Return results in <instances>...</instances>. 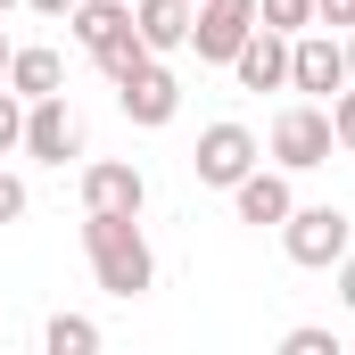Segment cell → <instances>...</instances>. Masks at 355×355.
<instances>
[{"instance_id": "1", "label": "cell", "mask_w": 355, "mask_h": 355, "mask_svg": "<svg viewBox=\"0 0 355 355\" xmlns=\"http://www.w3.org/2000/svg\"><path fill=\"white\" fill-rule=\"evenodd\" d=\"M83 257L107 297H149L157 289V257H149L141 215H83Z\"/></svg>"}, {"instance_id": "2", "label": "cell", "mask_w": 355, "mask_h": 355, "mask_svg": "<svg viewBox=\"0 0 355 355\" xmlns=\"http://www.w3.org/2000/svg\"><path fill=\"white\" fill-rule=\"evenodd\" d=\"M272 166L281 174H314V166H331L339 157V141H331V99H289L281 116H272Z\"/></svg>"}, {"instance_id": "3", "label": "cell", "mask_w": 355, "mask_h": 355, "mask_svg": "<svg viewBox=\"0 0 355 355\" xmlns=\"http://www.w3.org/2000/svg\"><path fill=\"white\" fill-rule=\"evenodd\" d=\"M347 248H355V223L339 207H289V215H281V257H289V265L331 272Z\"/></svg>"}, {"instance_id": "4", "label": "cell", "mask_w": 355, "mask_h": 355, "mask_svg": "<svg viewBox=\"0 0 355 355\" xmlns=\"http://www.w3.org/2000/svg\"><path fill=\"white\" fill-rule=\"evenodd\" d=\"M248 166H265V141H257L248 124H207L198 149H190V174L207 182V190H232Z\"/></svg>"}, {"instance_id": "5", "label": "cell", "mask_w": 355, "mask_h": 355, "mask_svg": "<svg viewBox=\"0 0 355 355\" xmlns=\"http://www.w3.org/2000/svg\"><path fill=\"white\" fill-rule=\"evenodd\" d=\"M116 107H124L141 132H166V124L182 116V83H174V67H166V58H141V67L116 83Z\"/></svg>"}, {"instance_id": "6", "label": "cell", "mask_w": 355, "mask_h": 355, "mask_svg": "<svg viewBox=\"0 0 355 355\" xmlns=\"http://www.w3.org/2000/svg\"><path fill=\"white\" fill-rule=\"evenodd\" d=\"M25 157H33V166H67V157H83V116L67 107V91L25 99Z\"/></svg>"}, {"instance_id": "7", "label": "cell", "mask_w": 355, "mask_h": 355, "mask_svg": "<svg viewBox=\"0 0 355 355\" xmlns=\"http://www.w3.org/2000/svg\"><path fill=\"white\" fill-rule=\"evenodd\" d=\"M257 33V0H198V17H190V50H198V67H232V50Z\"/></svg>"}, {"instance_id": "8", "label": "cell", "mask_w": 355, "mask_h": 355, "mask_svg": "<svg viewBox=\"0 0 355 355\" xmlns=\"http://www.w3.org/2000/svg\"><path fill=\"white\" fill-rule=\"evenodd\" d=\"M347 83V42L339 33H289V91H314V99H331V91Z\"/></svg>"}, {"instance_id": "9", "label": "cell", "mask_w": 355, "mask_h": 355, "mask_svg": "<svg viewBox=\"0 0 355 355\" xmlns=\"http://www.w3.org/2000/svg\"><path fill=\"white\" fill-rule=\"evenodd\" d=\"M141 207H149L141 166H124V157H91L83 166V215H141Z\"/></svg>"}, {"instance_id": "10", "label": "cell", "mask_w": 355, "mask_h": 355, "mask_svg": "<svg viewBox=\"0 0 355 355\" xmlns=\"http://www.w3.org/2000/svg\"><path fill=\"white\" fill-rule=\"evenodd\" d=\"M232 207H240V223H257V232H281V215L297 207V190L281 166H248V174L232 182Z\"/></svg>"}, {"instance_id": "11", "label": "cell", "mask_w": 355, "mask_h": 355, "mask_svg": "<svg viewBox=\"0 0 355 355\" xmlns=\"http://www.w3.org/2000/svg\"><path fill=\"white\" fill-rule=\"evenodd\" d=\"M232 75H240V91H289V33L257 25V33L232 50Z\"/></svg>"}, {"instance_id": "12", "label": "cell", "mask_w": 355, "mask_h": 355, "mask_svg": "<svg viewBox=\"0 0 355 355\" xmlns=\"http://www.w3.org/2000/svg\"><path fill=\"white\" fill-rule=\"evenodd\" d=\"M190 17H198V0H132V33H141L149 58L190 50Z\"/></svg>"}, {"instance_id": "13", "label": "cell", "mask_w": 355, "mask_h": 355, "mask_svg": "<svg viewBox=\"0 0 355 355\" xmlns=\"http://www.w3.org/2000/svg\"><path fill=\"white\" fill-rule=\"evenodd\" d=\"M67 25H75V42H83L91 58H99L107 42H124V33H132V0H75V8H67Z\"/></svg>"}, {"instance_id": "14", "label": "cell", "mask_w": 355, "mask_h": 355, "mask_svg": "<svg viewBox=\"0 0 355 355\" xmlns=\"http://www.w3.org/2000/svg\"><path fill=\"white\" fill-rule=\"evenodd\" d=\"M0 83L17 91V99H50V91H67V58L58 50H8V75Z\"/></svg>"}, {"instance_id": "15", "label": "cell", "mask_w": 355, "mask_h": 355, "mask_svg": "<svg viewBox=\"0 0 355 355\" xmlns=\"http://www.w3.org/2000/svg\"><path fill=\"white\" fill-rule=\"evenodd\" d=\"M42 347H50V355H91V347H99V322H91V314H50Z\"/></svg>"}, {"instance_id": "16", "label": "cell", "mask_w": 355, "mask_h": 355, "mask_svg": "<svg viewBox=\"0 0 355 355\" xmlns=\"http://www.w3.org/2000/svg\"><path fill=\"white\" fill-rule=\"evenodd\" d=\"M257 25H272V33H306V25H314V0H257Z\"/></svg>"}, {"instance_id": "17", "label": "cell", "mask_w": 355, "mask_h": 355, "mask_svg": "<svg viewBox=\"0 0 355 355\" xmlns=\"http://www.w3.org/2000/svg\"><path fill=\"white\" fill-rule=\"evenodd\" d=\"M331 141H339V157H355V83L331 91Z\"/></svg>"}, {"instance_id": "18", "label": "cell", "mask_w": 355, "mask_h": 355, "mask_svg": "<svg viewBox=\"0 0 355 355\" xmlns=\"http://www.w3.org/2000/svg\"><path fill=\"white\" fill-rule=\"evenodd\" d=\"M17 149H25V99L0 83V157H17Z\"/></svg>"}, {"instance_id": "19", "label": "cell", "mask_w": 355, "mask_h": 355, "mask_svg": "<svg viewBox=\"0 0 355 355\" xmlns=\"http://www.w3.org/2000/svg\"><path fill=\"white\" fill-rule=\"evenodd\" d=\"M281 347H289V355H339V339H331V331H314V322H297Z\"/></svg>"}, {"instance_id": "20", "label": "cell", "mask_w": 355, "mask_h": 355, "mask_svg": "<svg viewBox=\"0 0 355 355\" xmlns=\"http://www.w3.org/2000/svg\"><path fill=\"white\" fill-rule=\"evenodd\" d=\"M25 207H33V190L17 174H0V223H25Z\"/></svg>"}, {"instance_id": "21", "label": "cell", "mask_w": 355, "mask_h": 355, "mask_svg": "<svg viewBox=\"0 0 355 355\" xmlns=\"http://www.w3.org/2000/svg\"><path fill=\"white\" fill-rule=\"evenodd\" d=\"M314 25H339V33H347V25H355V0H314Z\"/></svg>"}, {"instance_id": "22", "label": "cell", "mask_w": 355, "mask_h": 355, "mask_svg": "<svg viewBox=\"0 0 355 355\" xmlns=\"http://www.w3.org/2000/svg\"><path fill=\"white\" fill-rule=\"evenodd\" d=\"M331 272H339V297H347V306H355V248H347V257H339V265H331Z\"/></svg>"}, {"instance_id": "23", "label": "cell", "mask_w": 355, "mask_h": 355, "mask_svg": "<svg viewBox=\"0 0 355 355\" xmlns=\"http://www.w3.org/2000/svg\"><path fill=\"white\" fill-rule=\"evenodd\" d=\"M25 8H42V17H67V8H75V0H25Z\"/></svg>"}, {"instance_id": "24", "label": "cell", "mask_w": 355, "mask_h": 355, "mask_svg": "<svg viewBox=\"0 0 355 355\" xmlns=\"http://www.w3.org/2000/svg\"><path fill=\"white\" fill-rule=\"evenodd\" d=\"M339 42H347V83H355V25H347V33H339Z\"/></svg>"}, {"instance_id": "25", "label": "cell", "mask_w": 355, "mask_h": 355, "mask_svg": "<svg viewBox=\"0 0 355 355\" xmlns=\"http://www.w3.org/2000/svg\"><path fill=\"white\" fill-rule=\"evenodd\" d=\"M0 75H8V33H0Z\"/></svg>"}, {"instance_id": "26", "label": "cell", "mask_w": 355, "mask_h": 355, "mask_svg": "<svg viewBox=\"0 0 355 355\" xmlns=\"http://www.w3.org/2000/svg\"><path fill=\"white\" fill-rule=\"evenodd\" d=\"M8 8H17V0H0V17H8Z\"/></svg>"}]
</instances>
